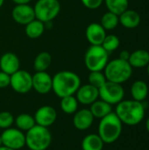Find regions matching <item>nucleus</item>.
Instances as JSON below:
<instances>
[{
    "mask_svg": "<svg viewBox=\"0 0 149 150\" xmlns=\"http://www.w3.org/2000/svg\"><path fill=\"white\" fill-rule=\"evenodd\" d=\"M52 63V55L50 53L43 51L36 55L33 61V69L36 72L47 71Z\"/></svg>",
    "mask_w": 149,
    "mask_h": 150,
    "instance_id": "nucleus-24",
    "label": "nucleus"
},
{
    "mask_svg": "<svg viewBox=\"0 0 149 150\" xmlns=\"http://www.w3.org/2000/svg\"><path fill=\"white\" fill-rule=\"evenodd\" d=\"M105 142L97 134L86 135L81 143L82 150H103Z\"/></svg>",
    "mask_w": 149,
    "mask_h": 150,
    "instance_id": "nucleus-22",
    "label": "nucleus"
},
{
    "mask_svg": "<svg viewBox=\"0 0 149 150\" xmlns=\"http://www.w3.org/2000/svg\"><path fill=\"white\" fill-rule=\"evenodd\" d=\"M81 86L80 76L69 70H61L52 76V91L60 98L73 96Z\"/></svg>",
    "mask_w": 149,
    "mask_h": 150,
    "instance_id": "nucleus-1",
    "label": "nucleus"
},
{
    "mask_svg": "<svg viewBox=\"0 0 149 150\" xmlns=\"http://www.w3.org/2000/svg\"><path fill=\"white\" fill-rule=\"evenodd\" d=\"M78 101L76 97L68 96L61 98L60 107L61 111L66 114H74L78 110Z\"/></svg>",
    "mask_w": 149,
    "mask_h": 150,
    "instance_id": "nucleus-27",
    "label": "nucleus"
},
{
    "mask_svg": "<svg viewBox=\"0 0 149 150\" xmlns=\"http://www.w3.org/2000/svg\"><path fill=\"white\" fill-rule=\"evenodd\" d=\"M119 23L127 29H134L141 23V16L134 10H126L123 13L119 16Z\"/></svg>",
    "mask_w": 149,
    "mask_h": 150,
    "instance_id": "nucleus-18",
    "label": "nucleus"
},
{
    "mask_svg": "<svg viewBox=\"0 0 149 150\" xmlns=\"http://www.w3.org/2000/svg\"><path fill=\"white\" fill-rule=\"evenodd\" d=\"M130 54L131 53L128 51V50H122L120 53H119V59L121 60H124V61H127L129 60V57H130Z\"/></svg>",
    "mask_w": 149,
    "mask_h": 150,
    "instance_id": "nucleus-34",
    "label": "nucleus"
},
{
    "mask_svg": "<svg viewBox=\"0 0 149 150\" xmlns=\"http://www.w3.org/2000/svg\"><path fill=\"white\" fill-rule=\"evenodd\" d=\"M81 2L87 9L97 10L102 5L104 0H81Z\"/></svg>",
    "mask_w": 149,
    "mask_h": 150,
    "instance_id": "nucleus-32",
    "label": "nucleus"
},
{
    "mask_svg": "<svg viewBox=\"0 0 149 150\" xmlns=\"http://www.w3.org/2000/svg\"><path fill=\"white\" fill-rule=\"evenodd\" d=\"M76 98L79 104L83 105H90L99 98L98 89L90 83L81 85L76 93Z\"/></svg>",
    "mask_w": 149,
    "mask_h": 150,
    "instance_id": "nucleus-14",
    "label": "nucleus"
},
{
    "mask_svg": "<svg viewBox=\"0 0 149 150\" xmlns=\"http://www.w3.org/2000/svg\"><path fill=\"white\" fill-rule=\"evenodd\" d=\"M131 95L133 100L143 102L148 95V86L142 80H137L131 86Z\"/></svg>",
    "mask_w": 149,
    "mask_h": 150,
    "instance_id": "nucleus-21",
    "label": "nucleus"
},
{
    "mask_svg": "<svg viewBox=\"0 0 149 150\" xmlns=\"http://www.w3.org/2000/svg\"><path fill=\"white\" fill-rule=\"evenodd\" d=\"M32 89L39 94L46 95L52 91V76L47 71L32 75Z\"/></svg>",
    "mask_w": 149,
    "mask_h": 150,
    "instance_id": "nucleus-13",
    "label": "nucleus"
},
{
    "mask_svg": "<svg viewBox=\"0 0 149 150\" xmlns=\"http://www.w3.org/2000/svg\"><path fill=\"white\" fill-rule=\"evenodd\" d=\"M146 127H147L148 132L149 133V117H148V119L147 120V121H146Z\"/></svg>",
    "mask_w": 149,
    "mask_h": 150,
    "instance_id": "nucleus-36",
    "label": "nucleus"
},
{
    "mask_svg": "<svg viewBox=\"0 0 149 150\" xmlns=\"http://www.w3.org/2000/svg\"><path fill=\"white\" fill-rule=\"evenodd\" d=\"M109 62V53L100 46H93L87 49L84 55V64L90 71H103Z\"/></svg>",
    "mask_w": 149,
    "mask_h": 150,
    "instance_id": "nucleus-6",
    "label": "nucleus"
},
{
    "mask_svg": "<svg viewBox=\"0 0 149 150\" xmlns=\"http://www.w3.org/2000/svg\"><path fill=\"white\" fill-rule=\"evenodd\" d=\"M88 81L90 84L99 89L107 80L103 71H90L88 76Z\"/></svg>",
    "mask_w": 149,
    "mask_h": 150,
    "instance_id": "nucleus-30",
    "label": "nucleus"
},
{
    "mask_svg": "<svg viewBox=\"0 0 149 150\" xmlns=\"http://www.w3.org/2000/svg\"><path fill=\"white\" fill-rule=\"evenodd\" d=\"M94 117L90 111V109H81L77 110L74 113L73 117V125L79 131H85L89 129L93 122Z\"/></svg>",
    "mask_w": 149,
    "mask_h": 150,
    "instance_id": "nucleus-16",
    "label": "nucleus"
},
{
    "mask_svg": "<svg viewBox=\"0 0 149 150\" xmlns=\"http://www.w3.org/2000/svg\"><path fill=\"white\" fill-rule=\"evenodd\" d=\"M119 24V16L111 11L105 12L102 16L101 21H100V25L103 26V28L105 31H111V30L115 29Z\"/></svg>",
    "mask_w": 149,
    "mask_h": 150,
    "instance_id": "nucleus-28",
    "label": "nucleus"
},
{
    "mask_svg": "<svg viewBox=\"0 0 149 150\" xmlns=\"http://www.w3.org/2000/svg\"><path fill=\"white\" fill-rule=\"evenodd\" d=\"M147 68H148V76H149V63H148V65L147 66Z\"/></svg>",
    "mask_w": 149,
    "mask_h": 150,
    "instance_id": "nucleus-40",
    "label": "nucleus"
},
{
    "mask_svg": "<svg viewBox=\"0 0 149 150\" xmlns=\"http://www.w3.org/2000/svg\"><path fill=\"white\" fill-rule=\"evenodd\" d=\"M14 122L17 128L21 130L22 132H27L36 125L34 117L29 113L18 114L14 120Z\"/></svg>",
    "mask_w": 149,
    "mask_h": 150,
    "instance_id": "nucleus-25",
    "label": "nucleus"
},
{
    "mask_svg": "<svg viewBox=\"0 0 149 150\" xmlns=\"http://www.w3.org/2000/svg\"><path fill=\"white\" fill-rule=\"evenodd\" d=\"M14 116L7 111H3L0 112V128L7 129L12 126L14 123Z\"/></svg>",
    "mask_w": 149,
    "mask_h": 150,
    "instance_id": "nucleus-31",
    "label": "nucleus"
},
{
    "mask_svg": "<svg viewBox=\"0 0 149 150\" xmlns=\"http://www.w3.org/2000/svg\"><path fill=\"white\" fill-rule=\"evenodd\" d=\"M108 11H111L118 16L128 9L129 0H104Z\"/></svg>",
    "mask_w": 149,
    "mask_h": 150,
    "instance_id": "nucleus-26",
    "label": "nucleus"
},
{
    "mask_svg": "<svg viewBox=\"0 0 149 150\" xmlns=\"http://www.w3.org/2000/svg\"><path fill=\"white\" fill-rule=\"evenodd\" d=\"M0 69L10 76L20 69V61L18 55L11 52L2 54L0 57Z\"/></svg>",
    "mask_w": 149,
    "mask_h": 150,
    "instance_id": "nucleus-17",
    "label": "nucleus"
},
{
    "mask_svg": "<svg viewBox=\"0 0 149 150\" xmlns=\"http://www.w3.org/2000/svg\"><path fill=\"white\" fill-rule=\"evenodd\" d=\"M11 76L0 70V89H4L10 86Z\"/></svg>",
    "mask_w": 149,
    "mask_h": 150,
    "instance_id": "nucleus-33",
    "label": "nucleus"
},
{
    "mask_svg": "<svg viewBox=\"0 0 149 150\" xmlns=\"http://www.w3.org/2000/svg\"><path fill=\"white\" fill-rule=\"evenodd\" d=\"M11 18L16 23L25 25L35 19L34 9L29 4H16L11 11Z\"/></svg>",
    "mask_w": 149,
    "mask_h": 150,
    "instance_id": "nucleus-11",
    "label": "nucleus"
},
{
    "mask_svg": "<svg viewBox=\"0 0 149 150\" xmlns=\"http://www.w3.org/2000/svg\"><path fill=\"white\" fill-rule=\"evenodd\" d=\"M3 146V143H2V139H1V135H0V147Z\"/></svg>",
    "mask_w": 149,
    "mask_h": 150,
    "instance_id": "nucleus-39",
    "label": "nucleus"
},
{
    "mask_svg": "<svg viewBox=\"0 0 149 150\" xmlns=\"http://www.w3.org/2000/svg\"><path fill=\"white\" fill-rule=\"evenodd\" d=\"M0 150H13V149H9V148H7V147H4V146H1V147H0Z\"/></svg>",
    "mask_w": 149,
    "mask_h": 150,
    "instance_id": "nucleus-37",
    "label": "nucleus"
},
{
    "mask_svg": "<svg viewBox=\"0 0 149 150\" xmlns=\"http://www.w3.org/2000/svg\"><path fill=\"white\" fill-rule=\"evenodd\" d=\"M119 45H120V40L119 37L114 34H109L105 36L101 46L104 47L105 51H107L108 53H112L117 50Z\"/></svg>",
    "mask_w": 149,
    "mask_h": 150,
    "instance_id": "nucleus-29",
    "label": "nucleus"
},
{
    "mask_svg": "<svg viewBox=\"0 0 149 150\" xmlns=\"http://www.w3.org/2000/svg\"><path fill=\"white\" fill-rule=\"evenodd\" d=\"M4 3V0H0V8H1L2 6H3Z\"/></svg>",
    "mask_w": 149,
    "mask_h": 150,
    "instance_id": "nucleus-38",
    "label": "nucleus"
},
{
    "mask_svg": "<svg viewBox=\"0 0 149 150\" xmlns=\"http://www.w3.org/2000/svg\"><path fill=\"white\" fill-rule=\"evenodd\" d=\"M128 62L133 68H144L149 63V52L145 49H137L131 53Z\"/></svg>",
    "mask_w": 149,
    "mask_h": 150,
    "instance_id": "nucleus-19",
    "label": "nucleus"
},
{
    "mask_svg": "<svg viewBox=\"0 0 149 150\" xmlns=\"http://www.w3.org/2000/svg\"><path fill=\"white\" fill-rule=\"evenodd\" d=\"M35 18L45 23L53 21L61 11V4L58 0H38L34 6Z\"/></svg>",
    "mask_w": 149,
    "mask_h": 150,
    "instance_id": "nucleus-7",
    "label": "nucleus"
},
{
    "mask_svg": "<svg viewBox=\"0 0 149 150\" xmlns=\"http://www.w3.org/2000/svg\"><path fill=\"white\" fill-rule=\"evenodd\" d=\"M0 135L3 146L11 149L19 150L25 146V134L17 127L4 129Z\"/></svg>",
    "mask_w": 149,
    "mask_h": 150,
    "instance_id": "nucleus-10",
    "label": "nucleus"
},
{
    "mask_svg": "<svg viewBox=\"0 0 149 150\" xmlns=\"http://www.w3.org/2000/svg\"><path fill=\"white\" fill-rule=\"evenodd\" d=\"M106 35V31L103 28L100 23L90 24L85 31V36L87 40L90 45L93 46L102 45Z\"/></svg>",
    "mask_w": 149,
    "mask_h": 150,
    "instance_id": "nucleus-15",
    "label": "nucleus"
},
{
    "mask_svg": "<svg viewBox=\"0 0 149 150\" xmlns=\"http://www.w3.org/2000/svg\"><path fill=\"white\" fill-rule=\"evenodd\" d=\"M122 122L115 112H111L100 120L98 125V135L105 144L115 142L122 134Z\"/></svg>",
    "mask_w": 149,
    "mask_h": 150,
    "instance_id": "nucleus-3",
    "label": "nucleus"
},
{
    "mask_svg": "<svg viewBox=\"0 0 149 150\" xmlns=\"http://www.w3.org/2000/svg\"><path fill=\"white\" fill-rule=\"evenodd\" d=\"M51 142L52 134L47 127L35 125L25 134V146L30 150H47Z\"/></svg>",
    "mask_w": 149,
    "mask_h": 150,
    "instance_id": "nucleus-5",
    "label": "nucleus"
},
{
    "mask_svg": "<svg viewBox=\"0 0 149 150\" xmlns=\"http://www.w3.org/2000/svg\"><path fill=\"white\" fill-rule=\"evenodd\" d=\"M16 4H29L32 0H11Z\"/></svg>",
    "mask_w": 149,
    "mask_h": 150,
    "instance_id": "nucleus-35",
    "label": "nucleus"
},
{
    "mask_svg": "<svg viewBox=\"0 0 149 150\" xmlns=\"http://www.w3.org/2000/svg\"><path fill=\"white\" fill-rule=\"evenodd\" d=\"M25 35L30 39H38L45 32V24L38 19H33L30 23L25 25Z\"/></svg>",
    "mask_w": 149,
    "mask_h": 150,
    "instance_id": "nucleus-23",
    "label": "nucleus"
},
{
    "mask_svg": "<svg viewBox=\"0 0 149 150\" xmlns=\"http://www.w3.org/2000/svg\"><path fill=\"white\" fill-rule=\"evenodd\" d=\"M104 74L107 81L122 84L132 76L133 67L127 61L117 58L108 62L104 69Z\"/></svg>",
    "mask_w": 149,
    "mask_h": 150,
    "instance_id": "nucleus-4",
    "label": "nucleus"
},
{
    "mask_svg": "<svg viewBox=\"0 0 149 150\" xmlns=\"http://www.w3.org/2000/svg\"><path fill=\"white\" fill-rule=\"evenodd\" d=\"M10 86L18 94H26L32 89V76L25 69H18L11 75Z\"/></svg>",
    "mask_w": 149,
    "mask_h": 150,
    "instance_id": "nucleus-9",
    "label": "nucleus"
},
{
    "mask_svg": "<svg viewBox=\"0 0 149 150\" xmlns=\"http://www.w3.org/2000/svg\"><path fill=\"white\" fill-rule=\"evenodd\" d=\"M90 111L96 119H103L112 112V107L110 104L105 102L102 99H97L90 105Z\"/></svg>",
    "mask_w": 149,
    "mask_h": 150,
    "instance_id": "nucleus-20",
    "label": "nucleus"
},
{
    "mask_svg": "<svg viewBox=\"0 0 149 150\" xmlns=\"http://www.w3.org/2000/svg\"><path fill=\"white\" fill-rule=\"evenodd\" d=\"M34 120L36 125L49 127L54 124L57 120V112L56 110L50 105L40 106L34 113Z\"/></svg>",
    "mask_w": 149,
    "mask_h": 150,
    "instance_id": "nucleus-12",
    "label": "nucleus"
},
{
    "mask_svg": "<svg viewBox=\"0 0 149 150\" xmlns=\"http://www.w3.org/2000/svg\"><path fill=\"white\" fill-rule=\"evenodd\" d=\"M99 98L111 105H118L124 99L125 90L120 83L106 81L105 83L98 89Z\"/></svg>",
    "mask_w": 149,
    "mask_h": 150,
    "instance_id": "nucleus-8",
    "label": "nucleus"
},
{
    "mask_svg": "<svg viewBox=\"0 0 149 150\" xmlns=\"http://www.w3.org/2000/svg\"><path fill=\"white\" fill-rule=\"evenodd\" d=\"M115 113L122 122L127 126H136L140 124L145 117V105L143 102L136 100H122L116 105Z\"/></svg>",
    "mask_w": 149,
    "mask_h": 150,
    "instance_id": "nucleus-2",
    "label": "nucleus"
}]
</instances>
